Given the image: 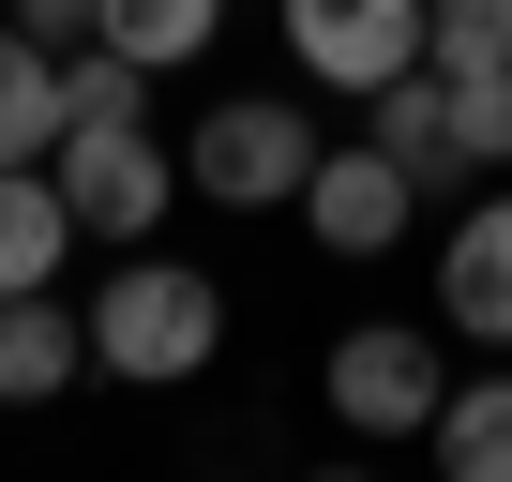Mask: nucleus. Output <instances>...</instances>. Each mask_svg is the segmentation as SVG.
<instances>
[{
    "label": "nucleus",
    "instance_id": "f257e3e1",
    "mask_svg": "<svg viewBox=\"0 0 512 482\" xmlns=\"http://www.w3.org/2000/svg\"><path fill=\"white\" fill-rule=\"evenodd\" d=\"M226 347V287L196 257H151V241H121V272L91 287V377H136V392H181L211 377Z\"/></svg>",
    "mask_w": 512,
    "mask_h": 482
},
{
    "label": "nucleus",
    "instance_id": "f03ea898",
    "mask_svg": "<svg viewBox=\"0 0 512 482\" xmlns=\"http://www.w3.org/2000/svg\"><path fill=\"white\" fill-rule=\"evenodd\" d=\"M317 121L302 106H272V91H241V106H211L196 136H181V181L211 196V211H302V181H317Z\"/></svg>",
    "mask_w": 512,
    "mask_h": 482
},
{
    "label": "nucleus",
    "instance_id": "7ed1b4c3",
    "mask_svg": "<svg viewBox=\"0 0 512 482\" xmlns=\"http://www.w3.org/2000/svg\"><path fill=\"white\" fill-rule=\"evenodd\" d=\"M46 181H61L76 241H151V226H166V196H181V166L151 151V121H61Z\"/></svg>",
    "mask_w": 512,
    "mask_h": 482
},
{
    "label": "nucleus",
    "instance_id": "20e7f679",
    "mask_svg": "<svg viewBox=\"0 0 512 482\" xmlns=\"http://www.w3.org/2000/svg\"><path fill=\"white\" fill-rule=\"evenodd\" d=\"M437 392H452L437 332H392V317H377V332H347V347H332V422H347V437H422V422H437Z\"/></svg>",
    "mask_w": 512,
    "mask_h": 482
},
{
    "label": "nucleus",
    "instance_id": "39448f33",
    "mask_svg": "<svg viewBox=\"0 0 512 482\" xmlns=\"http://www.w3.org/2000/svg\"><path fill=\"white\" fill-rule=\"evenodd\" d=\"M407 211H422V181H407L377 136H332V151H317V181H302L317 257H392V241H407Z\"/></svg>",
    "mask_w": 512,
    "mask_h": 482
},
{
    "label": "nucleus",
    "instance_id": "423d86ee",
    "mask_svg": "<svg viewBox=\"0 0 512 482\" xmlns=\"http://www.w3.org/2000/svg\"><path fill=\"white\" fill-rule=\"evenodd\" d=\"M272 16H287L302 76H332V91H377L422 61V0H272Z\"/></svg>",
    "mask_w": 512,
    "mask_h": 482
},
{
    "label": "nucleus",
    "instance_id": "0eeeda50",
    "mask_svg": "<svg viewBox=\"0 0 512 482\" xmlns=\"http://www.w3.org/2000/svg\"><path fill=\"white\" fill-rule=\"evenodd\" d=\"M437 317L467 347H512V196H482L452 241H437Z\"/></svg>",
    "mask_w": 512,
    "mask_h": 482
},
{
    "label": "nucleus",
    "instance_id": "6e6552de",
    "mask_svg": "<svg viewBox=\"0 0 512 482\" xmlns=\"http://www.w3.org/2000/svg\"><path fill=\"white\" fill-rule=\"evenodd\" d=\"M91 377V317H61V287H16L0 302V407H46Z\"/></svg>",
    "mask_w": 512,
    "mask_h": 482
},
{
    "label": "nucleus",
    "instance_id": "1a4fd4ad",
    "mask_svg": "<svg viewBox=\"0 0 512 482\" xmlns=\"http://www.w3.org/2000/svg\"><path fill=\"white\" fill-rule=\"evenodd\" d=\"M362 106H377V151H392L407 181H467V151H452V76H437V61H407V76H377Z\"/></svg>",
    "mask_w": 512,
    "mask_h": 482
},
{
    "label": "nucleus",
    "instance_id": "9d476101",
    "mask_svg": "<svg viewBox=\"0 0 512 482\" xmlns=\"http://www.w3.org/2000/svg\"><path fill=\"white\" fill-rule=\"evenodd\" d=\"M61 257H76L61 181L46 166H0V302H16V287H61Z\"/></svg>",
    "mask_w": 512,
    "mask_h": 482
},
{
    "label": "nucleus",
    "instance_id": "9b49d317",
    "mask_svg": "<svg viewBox=\"0 0 512 482\" xmlns=\"http://www.w3.org/2000/svg\"><path fill=\"white\" fill-rule=\"evenodd\" d=\"M46 151H61V46L0 16V166H46Z\"/></svg>",
    "mask_w": 512,
    "mask_h": 482
},
{
    "label": "nucleus",
    "instance_id": "f8f14e48",
    "mask_svg": "<svg viewBox=\"0 0 512 482\" xmlns=\"http://www.w3.org/2000/svg\"><path fill=\"white\" fill-rule=\"evenodd\" d=\"M422 437H437V467H452V482H512V377H452Z\"/></svg>",
    "mask_w": 512,
    "mask_h": 482
},
{
    "label": "nucleus",
    "instance_id": "ddd939ff",
    "mask_svg": "<svg viewBox=\"0 0 512 482\" xmlns=\"http://www.w3.org/2000/svg\"><path fill=\"white\" fill-rule=\"evenodd\" d=\"M91 31L121 46V61H151V76H181L211 31H226V0H91Z\"/></svg>",
    "mask_w": 512,
    "mask_h": 482
},
{
    "label": "nucleus",
    "instance_id": "4468645a",
    "mask_svg": "<svg viewBox=\"0 0 512 482\" xmlns=\"http://www.w3.org/2000/svg\"><path fill=\"white\" fill-rule=\"evenodd\" d=\"M61 121H151V61H121L106 31L61 46Z\"/></svg>",
    "mask_w": 512,
    "mask_h": 482
},
{
    "label": "nucleus",
    "instance_id": "2eb2a0df",
    "mask_svg": "<svg viewBox=\"0 0 512 482\" xmlns=\"http://www.w3.org/2000/svg\"><path fill=\"white\" fill-rule=\"evenodd\" d=\"M422 61L437 76H497L512 61V0H422Z\"/></svg>",
    "mask_w": 512,
    "mask_h": 482
},
{
    "label": "nucleus",
    "instance_id": "dca6fc26",
    "mask_svg": "<svg viewBox=\"0 0 512 482\" xmlns=\"http://www.w3.org/2000/svg\"><path fill=\"white\" fill-rule=\"evenodd\" d=\"M452 151L467 166H512V61L497 76H452Z\"/></svg>",
    "mask_w": 512,
    "mask_h": 482
},
{
    "label": "nucleus",
    "instance_id": "f3484780",
    "mask_svg": "<svg viewBox=\"0 0 512 482\" xmlns=\"http://www.w3.org/2000/svg\"><path fill=\"white\" fill-rule=\"evenodd\" d=\"M16 31L31 46H91V0H16Z\"/></svg>",
    "mask_w": 512,
    "mask_h": 482
}]
</instances>
